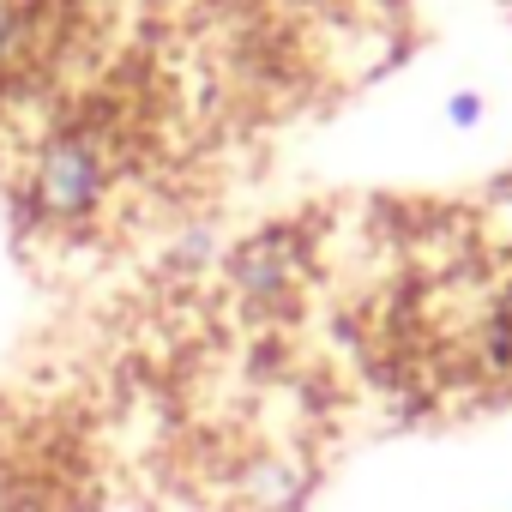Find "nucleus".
<instances>
[{"label": "nucleus", "mask_w": 512, "mask_h": 512, "mask_svg": "<svg viewBox=\"0 0 512 512\" xmlns=\"http://www.w3.org/2000/svg\"><path fill=\"white\" fill-rule=\"evenodd\" d=\"M31 43V13H25V0H0V73H7Z\"/></svg>", "instance_id": "obj_2"}, {"label": "nucleus", "mask_w": 512, "mask_h": 512, "mask_svg": "<svg viewBox=\"0 0 512 512\" xmlns=\"http://www.w3.org/2000/svg\"><path fill=\"white\" fill-rule=\"evenodd\" d=\"M31 199L49 223H85L109 199V151L91 133H55L37 151Z\"/></svg>", "instance_id": "obj_1"}, {"label": "nucleus", "mask_w": 512, "mask_h": 512, "mask_svg": "<svg viewBox=\"0 0 512 512\" xmlns=\"http://www.w3.org/2000/svg\"><path fill=\"white\" fill-rule=\"evenodd\" d=\"M446 115H452V127H470V121H482V97H470V91H458V97L446 103Z\"/></svg>", "instance_id": "obj_3"}]
</instances>
